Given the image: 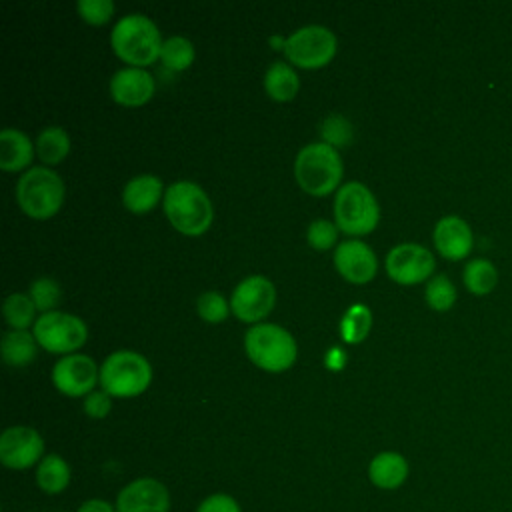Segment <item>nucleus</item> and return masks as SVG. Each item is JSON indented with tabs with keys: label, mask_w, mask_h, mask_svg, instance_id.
Here are the masks:
<instances>
[{
	"label": "nucleus",
	"mask_w": 512,
	"mask_h": 512,
	"mask_svg": "<svg viewBox=\"0 0 512 512\" xmlns=\"http://www.w3.org/2000/svg\"><path fill=\"white\" fill-rule=\"evenodd\" d=\"M110 44L120 60L134 68H144L160 58L164 42L160 30L148 16L128 14L114 24Z\"/></svg>",
	"instance_id": "obj_1"
},
{
	"label": "nucleus",
	"mask_w": 512,
	"mask_h": 512,
	"mask_svg": "<svg viewBox=\"0 0 512 512\" xmlns=\"http://www.w3.org/2000/svg\"><path fill=\"white\" fill-rule=\"evenodd\" d=\"M164 212L170 224L186 236H200L212 224V202L194 182H174L164 192Z\"/></svg>",
	"instance_id": "obj_2"
},
{
	"label": "nucleus",
	"mask_w": 512,
	"mask_h": 512,
	"mask_svg": "<svg viewBox=\"0 0 512 512\" xmlns=\"http://www.w3.org/2000/svg\"><path fill=\"white\" fill-rule=\"evenodd\" d=\"M294 176L298 186L310 196L330 194L342 180V160L338 150L326 142L304 146L296 156Z\"/></svg>",
	"instance_id": "obj_3"
},
{
	"label": "nucleus",
	"mask_w": 512,
	"mask_h": 512,
	"mask_svg": "<svg viewBox=\"0 0 512 512\" xmlns=\"http://www.w3.org/2000/svg\"><path fill=\"white\" fill-rule=\"evenodd\" d=\"M16 202L30 218L46 220L54 216L64 202V182L54 170L32 166L16 184Z\"/></svg>",
	"instance_id": "obj_4"
},
{
	"label": "nucleus",
	"mask_w": 512,
	"mask_h": 512,
	"mask_svg": "<svg viewBox=\"0 0 512 512\" xmlns=\"http://www.w3.org/2000/svg\"><path fill=\"white\" fill-rule=\"evenodd\" d=\"M248 358L266 372L288 370L298 354L296 340L278 324H254L244 336Z\"/></svg>",
	"instance_id": "obj_5"
},
{
	"label": "nucleus",
	"mask_w": 512,
	"mask_h": 512,
	"mask_svg": "<svg viewBox=\"0 0 512 512\" xmlns=\"http://www.w3.org/2000/svg\"><path fill=\"white\" fill-rule=\"evenodd\" d=\"M152 380L150 362L132 350L112 352L100 366L102 390L116 398H132L142 394Z\"/></svg>",
	"instance_id": "obj_6"
},
{
	"label": "nucleus",
	"mask_w": 512,
	"mask_h": 512,
	"mask_svg": "<svg viewBox=\"0 0 512 512\" xmlns=\"http://www.w3.org/2000/svg\"><path fill=\"white\" fill-rule=\"evenodd\" d=\"M334 220L336 226L350 236L372 232L380 220L374 194L362 182L344 184L334 198Z\"/></svg>",
	"instance_id": "obj_7"
},
{
	"label": "nucleus",
	"mask_w": 512,
	"mask_h": 512,
	"mask_svg": "<svg viewBox=\"0 0 512 512\" xmlns=\"http://www.w3.org/2000/svg\"><path fill=\"white\" fill-rule=\"evenodd\" d=\"M338 48V40L332 30L326 26H304L292 32L286 38L284 44V54L286 58L300 68L312 70V68H322L326 66Z\"/></svg>",
	"instance_id": "obj_8"
},
{
	"label": "nucleus",
	"mask_w": 512,
	"mask_h": 512,
	"mask_svg": "<svg viewBox=\"0 0 512 512\" xmlns=\"http://www.w3.org/2000/svg\"><path fill=\"white\" fill-rule=\"evenodd\" d=\"M34 338L44 350L64 354L78 350L86 342L88 328L78 316L52 310L34 322Z\"/></svg>",
	"instance_id": "obj_9"
},
{
	"label": "nucleus",
	"mask_w": 512,
	"mask_h": 512,
	"mask_svg": "<svg viewBox=\"0 0 512 512\" xmlns=\"http://www.w3.org/2000/svg\"><path fill=\"white\" fill-rule=\"evenodd\" d=\"M276 302V288L274 284L256 274V276H248L244 278L232 292L230 298V308L234 312L236 318H240L242 322H250L256 324L258 320H264Z\"/></svg>",
	"instance_id": "obj_10"
},
{
	"label": "nucleus",
	"mask_w": 512,
	"mask_h": 512,
	"mask_svg": "<svg viewBox=\"0 0 512 512\" xmlns=\"http://www.w3.org/2000/svg\"><path fill=\"white\" fill-rule=\"evenodd\" d=\"M436 260L432 252L420 244L404 242L394 246L386 256V272L388 276L404 286L424 282L432 276Z\"/></svg>",
	"instance_id": "obj_11"
},
{
	"label": "nucleus",
	"mask_w": 512,
	"mask_h": 512,
	"mask_svg": "<svg viewBox=\"0 0 512 512\" xmlns=\"http://www.w3.org/2000/svg\"><path fill=\"white\" fill-rule=\"evenodd\" d=\"M44 458V440L30 426H10L0 436V462L10 470H26Z\"/></svg>",
	"instance_id": "obj_12"
},
{
	"label": "nucleus",
	"mask_w": 512,
	"mask_h": 512,
	"mask_svg": "<svg viewBox=\"0 0 512 512\" xmlns=\"http://www.w3.org/2000/svg\"><path fill=\"white\" fill-rule=\"evenodd\" d=\"M96 380H100V370L86 354H66L52 370L54 386L72 398L88 396L94 390Z\"/></svg>",
	"instance_id": "obj_13"
},
{
	"label": "nucleus",
	"mask_w": 512,
	"mask_h": 512,
	"mask_svg": "<svg viewBox=\"0 0 512 512\" xmlns=\"http://www.w3.org/2000/svg\"><path fill=\"white\" fill-rule=\"evenodd\" d=\"M116 512H168V488L156 478H136L116 496Z\"/></svg>",
	"instance_id": "obj_14"
},
{
	"label": "nucleus",
	"mask_w": 512,
	"mask_h": 512,
	"mask_svg": "<svg viewBox=\"0 0 512 512\" xmlns=\"http://www.w3.org/2000/svg\"><path fill=\"white\" fill-rule=\"evenodd\" d=\"M334 266L352 284H366L378 270L374 250L362 240H344L336 246Z\"/></svg>",
	"instance_id": "obj_15"
},
{
	"label": "nucleus",
	"mask_w": 512,
	"mask_h": 512,
	"mask_svg": "<svg viewBox=\"0 0 512 512\" xmlns=\"http://www.w3.org/2000/svg\"><path fill=\"white\" fill-rule=\"evenodd\" d=\"M156 84L144 68H122L110 78V96L120 106H142L154 96Z\"/></svg>",
	"instance_id": "obj_16"
},
{
	"label": "nucleus",
	"mask_w": 512,
	"mask_h": 512,
	"mask_svg": "<svg viewBox=\"0 0 512 512\" xmlns=\"http://www.w3.org/2000/svg\"><path fill=\"white\" fill-rule=\"evenodd\" d=\"M434 246L446 260H462L472 252L474 234L466 220L460 216H444L436 222L432 232Z\"/></svg>",
	"instance_id": "obj_17"
},
{
	"label": "nucleus",
	"mask_w": 512,
	"mask_h": 512,
	"mask_svg": "<svg viewBox=\"0 0 512 512\" xmlns=\"http://www.w3.org/2000/svg\"><path fill=\"white\" fill-rule=\"evenodd\" d=\"M410 466L400 452H380L368 464V478L376 488L396 490L408 478Z\"/></svg>",
	"instance_id": "obj_18"
},
{
	"label": "nucleus",
	"mask_w": 512,
	"mask_h": 512,
	"mask_svg": "<svg viewBox=\"0 0 512 512\" xmlns=\"http://www.w3.org/2000/svg\"><path fill=\"white\" fill-rule=\"evenodd\" d=\"M162 194H164V188H162V182L158 176L140 174L124 186L122 202L130 212L146 214L152 208H156Z\"/></svg>",
	"instance_id": "obj_19"
},
{
	"label": "nucleus",
	"mask_w": 512,
	"mask_h": 512,
	"mask_svg": "<svg viewBox=\"0 0 512 512\" xmlns=\"http://www.w3.org/2000/svg\"><path fill=\"white\" fill-rule=\"evenodd\" d=\"M32 142L30 138L16 130V128H4L0 132V168L6 172H16L26 168L32 162Z\"/></svg>",
	"instance_id": "obj_20"
},
{
	"label": "nucleus",
	"mask_w": 512,
	"mask_h": 512,
	"mask_svg": "<svg viewBox=\"0 0 512 512\" xmlns=\"http://www.w3.org/2000/svg\"><path fill=\"white\" fill-rule=\"evenodd\" d=\"M266 94L276 102H288L298 94L300 80L294 68L286 62H272L264 76Z\"/></svg>",
	"instance_id": "obj_21"
},
{
	"label": "nucleus",
	"mask_w": 512,
	"mask_h": 512,
	"mask_svg": "<svg viewBox=\"0 0 512 512\" xmlns=\"http://www.w3.org/2000/svg\"><path fill=\"white\" fill-rule=\"evenodd\" d=\"M36 484L44 494H60L70 484V466L58 454H46L36 468Z\"/></svg>",
	"instance_id": "obj_22"
},
{
	"label": "nucleus",
	"mask_w": 512,
	"mask_h": 512,
	"mask_svg": "<svg viewBox=\"0 0 512 512\" xmlns=\"http://www.w3.org/2000/svg\"><path fill=\"white\" fill-rule=\"evenodd\" d=\"M36 356V338L26 330H10L2 336V358L10 366H26Z\"/></svg>",
	"instance_id": "obj_23"
},
{
	"label": "nucleus",
	"mask_w": 512,
	"mask_h": 512,
	"mask_svg": "<svg viewBox=\"0 0 512 512\" xmlns=\"http://www.w3.org/2000/svg\"><path fill=\"white\" fill-rule=\"evenodd\" d=\"M70 152V138L64 132V128L60 126H48L40 132L38 140H36V154L38 158L48 164H60Z\"/></svg>",
	"instance_id": "obj_24"
},
{
	"label": "nucleus",
	"mask_w": 512,
	"mask_h": 512,
	"mask_svg": "<svg viewBox=\"0 0 512 512\" xmlns=\"http://www.w3.org/2000/svg\"><path fill=\"white\" fill-rule=\"evenodd\" d=\"M464 286L468 292L476 296H484L492 292L498 284V270L496 266L486 258H474L464 268Z\"/></svg>",
	"instance_id": "obj_25"
},
{
	"label": "nucleus",
	"mask_w": 512,
	"mask_h": 512,
	"mask_svg": "<svg viewBox=\"0 0 512 512\" xmlns=\"http://www.w3.org/2000/svg\"><path fill=\"white\" fill-rule=\"evenodd\" d=\"M160 58L166 68L182 72L194 62V44L184 36H170L162 44Z\"/></svg>",
	"instance_id": "obj_26"
},
{
	"label": "nucleus",
	"mask_w": 512,
	"mask_h": 512,
	"mask_svg": "<svg viewBox=\"0 0 512 512\" xmlns=\"http://www.w3.org/2000/svg\"><path fill=\"white\" fill-rule=\"evenodd\" d=\"M2 312H4L6 322L12 326V330H26L34 320L36 306L28 294L14 292L4 300Z\"/></svg>",
	"instance_id": "obj_27"
},
{
	"label": "nucleus",
	"mask_w": 512,
	"mask_h": 512,
	"mask_svg": "<svg viewBox=\"0 0 512 512\" xmlns=\"http://www.w3.org/2000/svg\"><path fill=\"white\" fill-rule=\"evenodd\" d=\"M456 288L452 284V280L444 274H436L428 280L426 290H424V298L428 302V306L436 312H446L454 306L456 302Z\"/></svg>",
	"instance_id": "obj_28"
},
{
	"label": "nucleus",
	"mask_w": 512,
	"mask_h": 512,
	"mask_svg": "<svg viewBox=\"0 0 512 512\" xmlns=\"http://www.w3.org/2000/svg\"><path fill=\"white\" fill-rule=\"evenodd\" d=\"M370 324H372L370 310L362 304H356L346 312V316L342 320V338L348 344H358L366 338Z\"/></svg>",
	"instance_id": "obj_29"
},
{
	"label": "nucleus",
	"mask_w": 512,
	"mask_h": 512,
	"mask_svg": "<svg viewBox=\"0 0 512 512\" xmlns=\"http://www.w3.org/2000/svg\"><path fill=\"white\" fill-rule=\"evenodd\" d=\"M196 310L200 314V318L204 322H210V324H218V322H224L226 316H228V310H230V304L224 300L222 294L210 290V292H204L198 296L196 300Z\"/></svg>",
	"instance_id": "obj_30"
},
{
	"label": "nucleus",
	"mask_w": 512,
	"mask_h": 512,
	"mask_svg": "<svg viewBox=\"0 0 512 512\" xmlns=\"http://www.w3.org/2000/svg\"><path fill=\"white\" fill-rule=\"evenodd\" d=\"M30 298L36 310L52 312V308L60 302V284L52 278H38L30 284Z\"/></svg>",
	"instance_id": "obj_31"
},
{
	"label": "nucleus",
	"mask_w": 512,
	"mask_h": 512,
	"mask_svg": "<svg viewBox=\"0 0 512 512\" xmlns=\"http://www.w3.org/2000/svg\"><path fill=\"white\" fill-rule=\"evenodd\" d=\"M320 134L324 138L326 144L340 148V146H348V142L352 140V124L340 116V114H332L328 116L322 126H320Z\"/></svg>",
	"instance_id": "obj_32"
},
{
	"label": "nucleus",
	"mask_w": 512,
	"mask_h": 512,
	"mask_svg": "<svg viewBox=\"0 0 512 512\" xmlns=\"http://www.w3.org/2000/svg\"><path fill=\"white\" fill-rule=\"evenodd\" d=\"M76 10L84 22L92 26H102L112 18L114 2L112 0H78Z\"/></svg>",
	"instance_id": "obj_33"
},
{
	"label": "nucleus",
	"mask_w": 512,
	"mask_h": 512,
	"mask_svg": "<svg viewBox=\"0 0 512 512\" xmlns=\"http://www.w3.org/2000/svg\"><path fill=\"white\" fill-rule=\"evenodd\" d=\"M336 236H338V226L330 220H314L310 226H308V232H306V238H308V244L314 248V250H328L336 244Z\"/></svg>",
	"instance_id": "obj_34"
},
{
	"label": "nucleus",
	"mask_w": 512,
	"mask_h": 512,
	"mask_svg": "<svg viewBox=\"0 0 512 512\" xmlns=\"http://www.w3.org/2000/svg\"><path fill=\"white\" fill-rule=\"evenodd\" d=\"M196 512H242V510H240V504L234 496L224 494V492H216V494L206 496L198 504Z\"/></svg>",
	"instance_id": "obj_35"
},
{
	"label": "nucleus",
	"mask_w": 512,
	"mask_h": 512,
	"mask_svg": "<svg viewBox=\"0 0 512 512\" xmlns=\"http://www.w3.org/2000/svg\"><path fill=\"white\" fill-rule=\"evenodd\" d=\"M110 408H112V396L104 390H92L84 398V412L90 418H104V416H108Z\"/></svg>",
	"instance_id": "obj_36"
},
{
	"label": "nucleus",
	"mask_w": 512,
	"mask_h": 512,
	"mask_svg": "<svg viewBox=\"0 0 512 512\" xmlns=\"http://www.w3.org/2000/svg\"><path fill=\"white\" fill-rule=\"evenodd\" d=\"M76 512H116V506H112L108 500H102V498H90L82 502Z\"/></svg>",
	"instance_id": "obj_37"
}]
</instances>
